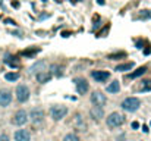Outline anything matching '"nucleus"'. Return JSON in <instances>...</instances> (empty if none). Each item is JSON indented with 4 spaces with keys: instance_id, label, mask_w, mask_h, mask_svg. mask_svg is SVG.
<instances>
[{
    "instance_id": "obj_1",
    "label": "nucleus",
    "mask_w": 151,
    "mask_h": 141,
    "mask_svg": "<svg viewBox=\"0 0 151 141\" xmlns=\"http://www.w3.org/2000/svg\"><path fill=\"white\" fill-rule=\"evenodd\" d=\"M106 122H107V126H109V128H117V126H120L125 122V118L120 113L113 112V113H110L109 116H107Z\"/></svg>"
},
{
    "instance_id": "obj_2",
    "label": "nucleus",
    "mask_w": 151,
    "mask_h": 141,
    "mask_svg": "<svg viewBox=\"0 0 151 141\" xmlns=\"http://www.w3.org/2000/svg\"><path fill=\"white\" fill-rule=\"evenodd\" d=\"M68 113V109L65 107V106H60V104H54L50 107V116L53 118L54 121H60L63 119L65 116H66Z\"/></svg>"
},
{
    "instance_id": "obj_3",
    "label": "nucleus",
    "mask_w": 151,
    "mask_h": 141,
    "mask_svg": "<svg viewBox=\"0 0 151 141\" xmlns=\"http://www.w3.org/2000/svg\"><path fill=\"white\" fill-rule=\"evenodd\" d=\"M139 104H141V102L137 97H129L122 102V109H125L126 112H135L139 107Z\"/></svg>"
},
{
    "instance_id": "obj_4",
    "label": "nucleus",
    "mask_w": 151,
    "mask_h": 141,
    "mask_svg": "<svg viewBox=\"0 0 151 141\" xmlns=\"http://www.w3.org/2000/svg\"><path fill=\"white\" fill-rule=\"evenodd\" d=\"M16 99L21 103H25L30 99V90L27 85H18L16 87Z\"/></svg>"
},
{
    "instance_id": "obj_5",
    "label": "nucleus",
    "mask_w": 151,
    "mask_h": 141,
    "mask_svg": "<svg viewBox=\"0 0 151 141\" xmlns=\"http://www.w3.org/2000/svg\"><path fill=\"white\" fill-rule=\"evenodd\" d=\"M12 122H13L15 125H18V126L25 125V124L28 122V115H27V112H25V110H18V112H15Z\"/></svg>"
},
{
    "instance_id": "obj_6",
    "label": "nucleus",
    "mask_w": 151,
    "mask_h": 141,
    "mask_svg": "<svg viewBox=\"0 0 151 141\" xmlns=\"http://www.w3.org/2000/svg\"><path fill=\"white\" fill-rule=\"evenodd\" d=\"M91 102H93L94 106H104L106 102H107V99H106V96H104L103 93L94 91V93L91 94Z\"/></svg>"
},
{
    "instance_id": "obj_7",
    "label": "nucleus",
    "mask_w": 151,
    "mask_h": 141,
    "mask_svg": "<svg viewBox=\"0 0 151 141\" xmlns=\"http://www.w3.org/2000/svg\"><path fill=\"white\" fill-rule=\"evenodd\" d=\"M12 102V94L9 90H0V106L6 107Z\"/></svg>"
},
{
    "instance_id": "obj_8",
    "label": "nucleus",
    "mask_w": 151,
    "mask_h": 141,
    "mask_svg": "<svg viewBox=\"0 0 151 141\" xmlns=\"http://www.w3.org/2000/svg\"><path fill=\"white\" fill-rule=\"evenodd\" d=\"M30 118H31V121H32V122L38 124V122H41V121H43V118H44V110L40 109V107H35V109H32V110H31Z\"/></svg>"
},
{
    "instance_id": "obj_9",
    "label": "nucleus",
    "mask_w": 151,
    "mask_h": 141,
    "mask_svg": "<svg viewBox=\"0 0 151 141\" xmlns=\"http://www.w3.org/2000/svg\"><path fill=\"white\" fill-rule=\"evenodd\" d=\"M91 75H93V78H94L97 82H104V81L109 79V77H110V74L106 72V70H93Z\"/></svg>"
},
{
    "instance_id": "obj_10",
    "label": "nucleus",
    "mask_w": 151,
    "mask_h": 141,
    "mask_svg": "<svg viewBox=\"0 0 151 141\" xmlns=\"http://www.w3.org/2000/svg\"><path fill=\"white\" fill-rule=\"evenodd\" d=\"M75 85H76V90L79 94H87L88 91V82L85 81L84 78H76L75 79Z\"/></svg>"
},
{
    "instance_id": "obj_11",
    "label": "nucleus",
    "mask_w": 151,
    "mask_h": 141,
    "mask_svg": "<svg viewBox=\"0 0 151 141\" xmlns=\"http://www.w3.org/2000/svg\"><path fill=\"white\" fill-rule=\"evenodd\" d=\"M31 134L27 129H18L15 132V141H30Z\"/></svg>"
},
{
    "instance_id": "obj_12",
    "label": "nucleus",
    "mask_w": 151,
    "mask_h": 141,
    "mask_svg": "<svg viewBox=\"0 0 151 141\" xmlns=\"http://www.w3.org/2000/svg\"><path fill=\"white\" fill-rule=\"evenodd\" d=\"M90 115H91V118H93L94 121H100L101 118L104 116V110H103L101 106H94V107L90 110Z\"/></svg>"
},
{
    "instance_id": "obj_13",
    "label": "nucleus",
    "mask_w": 151,
    "mask_h": 141,
    "mask_svg": "<svg viewBox=\"0 0 151 141\" xmlns=\"http://www.w3.org/2000/svg\"><path fill=\"white\" fill-rule=\"evenodd\" d=\"M147 72V68L145 66H142V68H139V69H137L135 72H132V74H129V75H126V78H129V79H132V78H138V77H141V75H144Z\"/></svg>"
},
{
    "instance_id": "obj_14",
    "label": "nucleus",
    "mask_w": 151,
    "mask_h": 141,
    "mask_svg": "<svg viewBox=\"0 0 151 141\" xmlns=\"http://www.w3.org/2000/svg\"><path fill=\"white\" fill-rule=\"evenodd\" d=\"M75 125L78 126V129L85 131V122L82 121V116L81 115H75Z\"/></svg>"
},
{
    "instance_id": "obj_15",
    "label": "nucleus",
    "mask_w": 151,
    "mask_h": 141,
    "mask_svg": "<svg viewBox=\"0 0 151 141\" xmlns=\"http://www.w3.org/2000/svg\"><path fill=\"white\" fill-rule=\"evenodd\" d=\"M50 78H51V75L47 72H38L37 74V79L40 82H47V81H50Z\"/></svg>"
},
{
    "instance_id": "obj_16",
    "label": "nucleus",
    "mask_w": 151,
    "mask_h": 141,
    "mask_svg": "<svg viewBox=\"0 0 151 141\" xmlns=\"http://www.w3.org/2000/svg\"><path fill=\"white\" fill-rule=\"evenodd\" d=\"M119 90H120V84L117 81H113L110 85H107V91L109 93H119Z\"/></svg>"
},
{
    "instance_id": "obj_17",
    "label": "nucleus",
    "mask_w": 151,
    "mask_h": 141,
    "mask_svg": "<svg viewBox=\"0 0 151 141\" xmlns=\"http://www.w3.org/2000/svg\"><path fill=\"white\" fill-rule=\"evenodd\" d=\"M134 68V63L129 62V63H123V65H117L116 66V70H119V72H122V70H129Z\"/></svg>"
},
{
    "instance_id": "obj_18",
    "label": "nucleus",
    "mask_w": 151,
    "mask_h": 141,
    "mask_svg": "<svg viewBox=\"0 0 151 141\" xmlns=\"http://www.w3.org/2000/svg\"><path fill=\"white\" fill-rule=\"evenodd\" d=\"M44 66H46V63L44 62H38V63H35L32 68H31V72H35V74H38V69H44Z\"/></svg>"
},
{
    "instance_id": "obj_19",
    "label": "nucleus",
    "mask_w": 151,
    "mask_h": 141,
    "mask_svg": "<svg viewBox=\"0 0 151 141\" xmlns=\"http://www.w3.org/2000/svg\"><path fill=\"white\" fill-rule=\"evenodd\" d=\"M5 78L8 81H16V79H19V74L18 72H9V74L5 75Z\"/></svg>"
},
{
    "instance_id": "obj_20",
    "label": "nucleus",
    "mask_w": 151,
    "mask_h": 141,
    "mask_svg": "<svg viewBox=\"0 0 151 141\" xmlns=\"http://www.w3.org/2000/svg\"><path fill=\"white\" fill-rule=\"evenodd\" d=\"M6 65H9V66H13V68H18L19 66V60H12V56H9V57H6Z\"/></svg>"
},
{
    "instance_id": "obj_21",
    "label": "nucleus",
    "mask_w": 151,
    "mask_h": 141,
    "mask_svg": "<svg viewBox=\"0 0 151 141\" xmlns=\"http://www.w3.org/2000/svg\"><path fill=\"white\" fill-rule=\"evenodd\" d=\"M150 90H151V81H144V85L139 88V91L144 93V91H150Z\"/></svg>"
},
{
    "instance_id": "obj_22",
    "label": "nucleus",
    "mask_w": 151,
    "mask_h": 141,
    "mask_svg": "<svg viewBox=\"0 0 151 141\" xmlns=\"http://www.w3.org/2000/svg\"><path fill=\"white\" fill-rule=\"evenodd\" d=\"M63 141H79V138L75 134H68L66 137L63 138Z\"/></svg>"
},
{
    "instance_id": "obj_23",
    "label": "nucleus",
    "mask_w": 151,
    "mask_h": 141,
    "mask_svg": "<svg viewBox=\"0 0 151 141\" xmlns=\"http://www.w3.org/2000/svg\"><path fill=\"white\" fill-rule=\"evenodd\" d=\"M38 53V49H34V50H25V52H22V55L24 56H34V55H37Z\"/></svg>"
},
{
    "instance_id": "obj_24",
    "label": "nucleus",
    "mask_w": 151,
    "mask_h": 141,
    "mask_svg": "<svg viewBox=\"0 0 151 141\" xmlns=\"http://www.w3.org/2000/svg\"><path fill=\"white\" fill-rule=\"evenodd\" d=\"M0 141H9V137L6 134H2L0 135Z\"/></svg>"
},
{
    "instance_id": "obj_25",
    "label": "nucleus",
    "mask_w": 151,
    "mask_h": 141,
    "mask_svg": "<svg viewBox=\"0 0 151 141\" xmlns=\"http://www.w3.org/2000/svg\"><path fill=\"white\" fill-rule=\"evenodd\" d=\"M132 128H134V129H138V128H139V124H138V122H132Z\"/></svg>"
},
{
    "instance_id": "obj_26",
    "label": "nucleus",
    "mask_w": 151,
    "mask_h": 141,
    "mask_svg": "<svg viewBox=\"0 0 151 141\" xmlns=\"http://www.w3.org/2000/svg\"><path fill=\"white\" fill-rule=\"evenodd\" d=\"M5 22H6V24H10V25H15V22H13L12 19H6Z\"/></svg>"
},
{
    "instance_id": "obj_27",
    "label": "nucleus",
    "mask_w": 151,
    "mask_h": 141,
    "mask_svg": "<svg viewBox=\"0 0 151 141\" xmlns=\"http://www.w3.org/2000/svg\"><path fill=\"white\" fill-rule=\"evenodd\" d=\"M144 53H145V55H150V53H151V49H150V47H148V49H145Z\"/></svg>"
},
{
    "instance_id": "obj_28",
    "label": "nucleus",
    "mask_w": 151,
    "mask_h": 141,
    "mask_svg": "<svg viewBox=\"0 0 151 141\" xmlns=\"http://www.w3.org/2000/svg\"><path fill=\"white\" fill-rule=\"evenodd\" d=\"M12 6H13V8H18L19 5H18V2H12Z\"/></svg>"
},
{
    "instance_id": "obj_29",
    "label": "nucleus",
    "mask_w": 151,
    "mask_h": 141,
    "mask_svg": "<svg viewBox=\"0 0 151 141\" xmlns=\"http://www.w3.org/2000/svg\"><path fill=\"white\" fill-rule=\"evenodd\" d=\"M98 2V5H104V0H97Z\"/></svg>"
},
{
    "instance_id": "obj_30",
    "label": "nucleus",
    "mask_w": 151,
    "mask_h": 141,
    "mask_svg": "<svg viewBox=\"0 0 151 141\" xmlns=\"http://www.w3.org/2000/svg\"><path fill=\"white\" fill-rule=\"evenodd\" d=\"M71 2H72V3H76V0H71Z\"/></svg>"
}]
</instances>
